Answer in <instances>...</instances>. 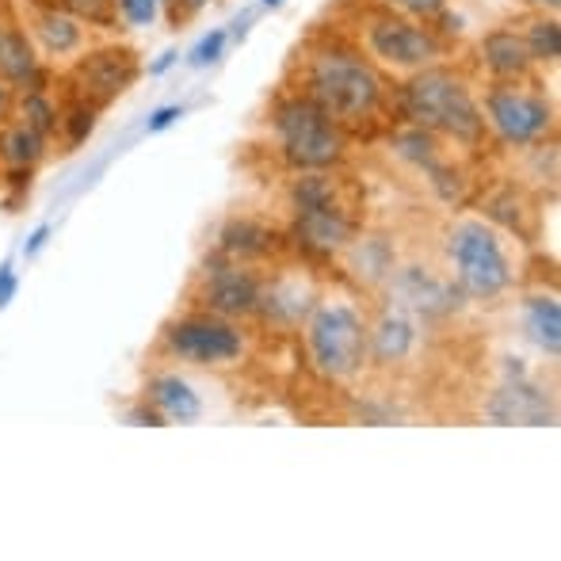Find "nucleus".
<instances>
[{"instance_id":"58836bf2","label":"nucleus","mask_w":561,"mask_h":561,"mask_svg":"<svg viewBox=\"0 0 561 561\" xmlns=\"http://www.w3.org/2000/svg\"><path fill=\"white\" fill-rule=\"evenodd\" d=\"M172 58H176V54H172V50H169V54H161V61H157V66H153V73H164V69L172 66Z\"/></svg>"},{"instance_id":"f8f14e48","label":"nucleus","mask_w":561,"mask_h":561,"mask_svg":"<svg viewBox=\"0 0 561 561\" xmlns=\"http://www.w3.org/2000/svg\"><path fill=\"white\" fill-rule=\"evenodd\" d=\"M138 77H141L138 54H134L130 46L107 43V46H84L73 58V66H69L66 84L73 89V100L104 112L123 92L134 89Z\"/></svg>"},{"instance_id":"c85d7f7f","label":"nucleus","mask_w":561,"mask_h":561,"mask_svg":"<svg viewBox=\"0 0 561 561\" xmlns=\"http://www.w3.org/2000/svg\"><path fill=\"white\" fill-rule=\"evenodd\" d=\"M115 8V23H123V27H153L157 20H161L164 4L161 0H112Z\"/></svg>"},{"instance_id":"423d86ee","label":"nucleus","mask_w":561,"mask_h":561,"mask_svg":"<svg viewBox=\"0 0 561 561\" xmlns=\"http://www.w3.org/2000/svg\"><path fill=\"white\" fill-rule=\"evenodd\" d=\"M272 141L279 161L290 172H318V169H340L347 161V141L352 134L340 123H333L310 96L287 89L272 104L267 115Z\"/></svg>"},{"instance_id":"f03ea898","label":"nucleus","mask_w":561,"mask_h":561,"mask_svg":"<svg viewBox=\"0 0 561 561\" xmlns=\"http://www.w3.org/2000/svg\"><path fill=\"white\" fill-rule=\"evenodd\" d=\"M287 241L310 264H336L363 226L355 187L336 176V169L295 172L287 192Z\"/></svg>"},{"instance_id":"4468645a","label":"nucleus","mask_w":561,"mask_h":561,"mask_svg":"<svg viewBox=\"0 0 561 561\" xmlns=\"http://www.w3.org/2000/svg\"><path fill=\"white\" fill-rule=\"evenodd\" d=\"M382 298L405 306V310L416 313L421 321H447L466 306V298L458 295V287L447 279V272L424 267V264H416V260L398 264V272L386 283Z\"/></svg>"},{"instance_id":"dca6fc26","label":"nucleus","mask_w":561,"mask_h":561,"mask_svg":"<svg viewBox=\"0 0 561 561\" xmlns=\"http://www.w3.org/2000/svg\"><path fill=\"white\" fill-rule=\"evenodd\" d=\"M340 272L344 279L352 283L359 295H382L390 275L398 272L401 256H398V244L386 229H367L359 226V233L347 241V249L340 252Z\"/></svg>"},{"instance_id":"a19ab883","label":"nucleus","mask_w":561,"mask_h":561,"mask_svg":"<svg viewBox=\"0 0 561 561\" xmlns=\"http://www.w3.org/2000/svg\"><path fill=\"white\" fill-rule=\"evenodd\" d=\"M161 4H164V12H169V8H172V0H161Z\"/></svg>"},{"instance_id":"f257e3e1","label":"nucleus","mask_w":561,"mask_h":561,"mask_svg":"<svg viewBox=\"0 0 561 561\" xmlns=\"http://www.w3.org/2000/svg\"><path fill=\"white\" fill-rule=\"evenodd\" d=\"M295 92L310 96L347 134L378 130L393 104L382 69L344 31H318L295 54Z\"/></svg>"},{"instance_id":"5701e85b","label":"nucleus","mask_w":561,"mask_h":561,"mask_svg":"<svg viewBox=\"0 0 561 561\" xmlns=\"http://www.w3.org/2000/svg\"><path fill=\"white\" fill-rule=\"evenodd\" d=\"M481 215L489 226H496L504 237H516V241L531 244L539 241V210L531 207L524 187H496L481 199Z\"/></svg>"},{"instance_id":"39448f33","label":"nucleus","mask_w":561,"mask_h":561,"mask_svg":"<svg viewBox=\"0 0 561 561\" xmlns=\"http://www.w3.org/2000/svg\"><path fill=\"white\" fill-rule=\"evenodd\" d=\"M444 272L473 306H496L516 287L508 237L485 218H455L444 229Z\"/></svg>"},{"instance_id":"aec40b11","label":"nucleus","mask_w":561,"mask_h":561,"mask_svg":"<svg viewBox=\"0 0 561 561\" xmlns=\"http://www.w3.org/2000/svg\"><path fill=\"white\" fill-rule=\"evenodd\" d=\"M141 405L164 424H195L203 416V398L176 370H153L141 386Z\"/></svg>"},{"instance_id":"bb28decb","label":"nucleus","mask_w":561,"mask_h":561,"mask_svg":"<svg viewBox=\"0 0 561 561\" xmlns=\"http://www.w3.org/2000/svg\"><path fill=\"white\" fill-rule=\"evenodd\" d=\"M12 107H15V115H20L23 123L31 126V130H38L54 146V138H58V115H61V107L54 104V96L43 89V84H38V89H23L20 96H15Z\"/></svg>"},{"instance_id":"412c9836","label":"nucleus","mask_w":561,"mask_h":561,"mask_svg":"<svg viewBox=\"0 0 561 561\" xmlns=\"http://www.w3.org/2000/svg\"><path fill=\"white\" fill-rule=\"evenodd\" d=\"M0 81L12 92L43 84V58H38L27 27L12 15H0Z\"/></svg>"},{"instance_id":"4c0bfd02","label":"nucleus","mask_w":561,"mask_h":561,"mask_svg":"<svg viewBox=\"0 0 561 561\" xmlns=\"http://www.w3.org/2000/svg\"><path fill=\"white\" fill-rule=\"evenodd\" d=\"M46 237H50V226H43L35 237H31V249H27V252H38V249H43V244H46Z\"/></svg>"},{"instance_id":"9d476101","label":"nucleus","mask_w":561,"mask_h":561,"mask_svg":"<svg viewBox=\"0 0 561 561\" xmlns=\"http://www.w3.org/2000/svg\"><path fill=\"white\" fill-rule=\"evenodd\" d=\"M260 283H264V267L241 264L210 249V256L195 267L187 283V306L252 325L260 306Z\"/></svg>"},{"instance_id":"c756f323","label":"nucleus","mask_w":561,"mask_h":561,"mask_svg":"<svg viewBox=\"0 0 561 561\" xmlns=\"http://www.w3.org/2000/svg\"><path fill=\"white\" fill-rule=\"evenodd\" d=\"M46 4L66 8V12H73L77 20H84L89 27H115L112 0H46Z\"/></svg>"},{"instance_id":"0eeeda50","label":"nucleus","mask_w":561,"mask_h":561,"mask_svg":"<svg viewBox=\"0 0 561 561\" xmlns=\"http://www.w3.org/2000/svg\"><path fill=\"white\" fill-rule=\"evenodd\" d=\"M355 43L363 46V54L378 69H390V73L401 77L447 58V43L439 38L436 27H428L424 20H413L405 12H393V8L378 4V0L355 12Z\"/></svg>"},{"instance_id":"ddd939ff","label":"nucleus","mask_w":561,"mask_h":561,"mask_svg":"<svg viewBox=\"0 0 561 561\" xmlns=\"http://www.w3.org/2000/svg\"><path fill=\"white\" fill-rule=\"evenodd\" d=\"M424 321L416 313H409L405 306L382 302L375 306V313H367V359L370 370H382V375H393V370L409 367V363L421 355Z\"/></svg>"},{"instance_id":"cd10ccee","label":"nucleus","mask_w":561,"mask_h":561,"mask_svg":"<svg viewBox=\"0 0 561 561\" xmlns=\"http://www.w3.org/2000/svg\"><path fill=\"white\" fill-rule=\"evenodd\" d=\"M96 107L81 104V100H69V107H61L58 115V134L69 149H77L81 141H89V134L96 130Z\"/></svg>"},{"instance_id":"72a5a7b5","label":"nucleus","mask_w":561,"mask_h":561,"mask_svg":"<svg viewBox=\"0 0 561 561\" xmlns=\"http://www.w3.org/2000/svg\"><path fill=\"white\" fill-rule=\"evenodd\" d=\"M210 0H172V8H169V15H172V23H180V20H187V15H195L199 8H207Z\"/></svg>"},{"instance_id":"a211bd4d","label":"nucleus","mask_w":561,"mask_h":561,"mask_svg":"<svg viewBox=\"0 0 561 561\" xmlns=\"http://www.w3.org/2000/svg\"><path fill=\"white\" fill-rule=\"evenodd\" d=\"M215 252H222L229 260H241V264L252 267H267L275 260L290 256V241H287V229H275L264 218H229V222L218 229V241Z\"/></svg>"},{"instance_id":"f3484780","label":"nucleus","mask_w":561,"mask_h":561,"mask_svg":"<svg viewBox=\"0 0 561 561\" xmlns=\"http://www.w3.org/2000/svg\"><path fill=\"white\" fill-rule=\"evenodd\" d=\"M481 413L493 424H554L558 401L547 386L527 378L524 370H508V378L493 386Z\"/></svg>"},{"instance_id":"393cba45","label":"nucleus","mask_w":561,"mask_h":561,"mask_svg":"<svg viewBox=\"0 0 561 561\" xmlns=\"http://www.w3.org/2000/svg\"><path fill=\"white\" fill-rule=\"evenodd\" d=\"M519 325H524V336L547 355L550 363H558L561 355V306H558V295H527L519 302Z\"/></svg>"},{"instance_id":"b1692460","label":"nucleus","mask_w":561,"mask_h":561,"mask_svg":"<svg viewBox=\"0 0 561 561\" xmlns=\"http://www.w3.org/2000/svg\"><path fill=\"white\" fill-rule=\"evenodd\" d=\"M481 69L489 73V81H531L535 61L524 46V35L512 27H493L478 46Z\"/></svg>"},{"instance_id":"a878e982","label":"nucleus","mask_w":561,"mask_h":561,"mask_svg":"<svg viewBox=\"0 0 561 561\" xmlns=\"http://www.w3.org/2000/svg\"><path fill=\"white\" fill-rule=\"evenodd\" d=\"M519 35H524V46L527 54H531L535 66H558L561 58V23L554 12H535L531 20L519 27Z\"/></svg>"},{"instance_id":"2eb2a0df","label":"nucleus","mask_w":561,"mask_h":561,"mask_svg":"<svg viewBox=\"0 0 561 561\" xmlns=\"http://www.w3.org/2000/svg\"><path fill=\"white\" fill-rule=\"evenodd\" d=\"M393 153L413 172H421L432 192L444 203H450V207L466 199V176L455 164L444 138H436V134H428V130H416V126H405V130L393 134Z\"/></svg>"},{"instance_id":"7ed1b4c3","label":"nucleus","mask_w":561,"mask_h":561,"mask_svg":"<svg viewBox=\"0 0 561 561\" xmlns=\"http://www.w3.org/2000/svg\"><path fill=\"white\" fill-rule=\"evenodd\" d=\"M393 107L405 118V126L436 134L447 146L481 149L489 141V126L473 96V84L444 61L409 73L405 84L393 92Z\"/></svg>"},{"instance_id":"c9c22d12","label":"nucleus","mask_w":561,"mask_h":561,"mask_svg":"<svg viewBox=\"0 0 561 561\" xmlns=\"http://www.w3.org/2000/svg\"><path fill=\"white\" fill-rule=\"evenodd\" d=\"M12 104H15V92L8 89L4 81H0V118H8V115H12Z\"/></svg>"},{"instance_id":"473e14b6","label":"nucleus","mask_w":561,"mask_h":561,"mask_svg":"<svg viewBox=\"0 0 561 561\" xmlns=\"http://www.w3.org/2000/svg\"><path fill=\"white\" fill-rule=\"evenodd\" d=\"M180 115H184V112H180V107H157V112L149 115L146 130H149V134H161V130H169V126L176 123Z\"/></svg>"},{"instance_id":"9b49d317","label":"nucleus","mask_w":561,"mask_h":561,"mask_svg":"<svg viewBox=\"0 0 561 561\" xmlns=\"http://www.w3.org/2000/svg\"><path fill=\"white\" fill-rule=\"evenodd\" d=\"M321 295V279L313 275L310 260L290 264L287 256L264 267V283H260V306L252 325L275 336H295L302 329L306 313L313 310Z\"/></svg>"},{"instance_id":"2f4dec72","label":"nucleus","mask_w":561,"mask_h":561,"mask_svg":"<svg viewBox=\"0 0 561 561\" xmlns=\"http://www.w3.org/2000/svg\"><path fill=\"white\" fill-rule=\"evenodd\" d=\"M226 43H229V31L226 27H215L210 35H203L199 46L192 50V66L203 69V66H210V61H218V58H222V50H226Z\"/></svg>"},{"instance_id":"6e6552de","label":"nucleus","mask_w":561,"mask_h":561,"mask_svg":"<svg viewBox=\"0 0 561 561\" xmlns=\"http://www.w3.org/2000/svg\"><path fill=\"white\" fill-rule=\"evenodd\" d=\"M153 355L195 370L241 367L249 359V325L187 306L184 313H176V318H169L161 325Z\"/></svg>"},{"instance_id":"f704fd0d","label":"nucleus","mask_w":561,"mask_h":561,"mask_svg":"<svg viewBox=\"0 0 561 561\" xmlns=\"http://www.w3.org/2000/svg\"><path fill=\"white\" fill-rule=\"evenodd\" d=\"M12 295H15V272L12 267H0V306H4Z\"/></svg>"},{"instance_id":"4be33fe9","label":"nucleus","mask_w":561,"mask_h":561,"mask_svg":"<svg viewBox=\"0 0 561 561\" xmlns=\"http://www.w3.org/2000/svg\"><path fill=\"white\" fill-rule=\"evenodd\" d=\"M46 153H50V141L38 130H31L20 115L0 118V172H4L12 184H23V180L43 164Z\"/></svg>"},{"instance_id":"e433bc0d","label":"nucleus","mask_w":561,"mask_h":561,"mask_svg":"<svg viewBox=\"0 0 561 561\" xmlns=\"http://www.w3.org/2000/svg\"><path fill=\"white\" fill-rule=\"evenodd\" d=\"M527 4H531V8H535V12H554V15H558L561 0H527Z\"/></svg>"},{"instance_id":"ea45409f","label":"nucleus","mask_w":561,"mask_h":561,"mask_svg":"<svg viewBox=\"0 0 561 561\" xmlns=\"http://www.w3.org/2000/svg\"><path fill=\"white\" fill-rule=\"evenodd\" d=\"M283 4V0H264V8H279Z\"/></svg>"},{"instance_id":"20e7f679","label":"nucleus","mask_w":561,"mask_h":561,"mask_svg":"<svg viewBox=\"0 0 561 561\" xmlns=\"http://www.w3.org/2000/svg\"><path fill=\"white\" fill-rule=\"evenodd\" d=\"M302 352L310 370L329 386H355L370 370L367 359V306L359 290L321 287L313 310L302 321Z\"/></svg>"},{"instance_id":"6ab92c4d","label":"nucleus","mask_w":561,"mask_h":561,"mask_svg":"<svg viewBox=\"0 0 561 561\" xmlns=\"http://www.w3.org/2000/svg\"><path fill=\"white\" fill-rule=\"evenodd\" d=\"M27 35L38 58H77L89 46V23L58 4L35 0L27 12Z\"/></svg>"},{"instance_id":"7c9ffc66","label":"nucleus","mask_w":561,"mask_h":561,"mask_svg":"<svg viewBox=\"0 0 561 561\" xmlns=\"http://www.w3.org/2000/svg\"><path fill=\"white\" fill-rule=\"evenodd\" d=\"M378 4L393 8V12H405V15H413V20L432 23V20H439V15L447 12V4H450V0H378Z\"/></svg>"},{"instance_id":"1a4fd4ad","label":"nucleus","mask_w":561,"mask_h":561,"mask_svg":"<svg viewBox=\"0 0 561 561\" xmlns=\"http://www.w3.org/2000/svg\"><path fill=\"white\" fill-rule=\"evenodd\" d=\"M478 104L489 134L508 149L542 146V141H554L558 134L554 104L531 81H493Z\"/></svg>"}]
</instances>
